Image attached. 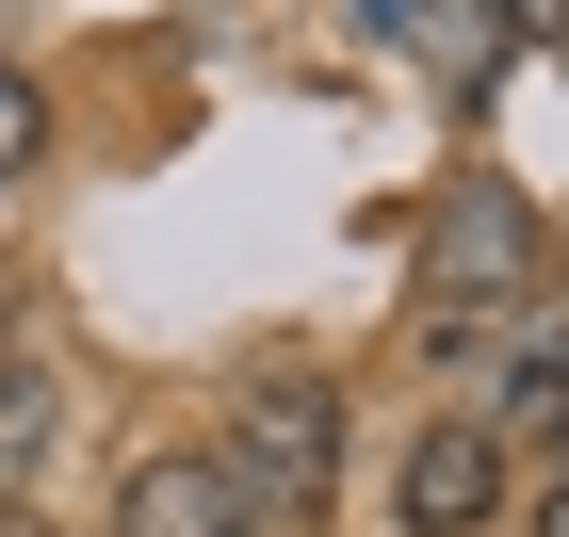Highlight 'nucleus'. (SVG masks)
Returning a JSON list of instances; mask_svg holds the SVG:
<instances>
[{
  "mask_svg": "<svg viewBox=\"0 0 569 537\" xmlns=\"http://www.w3.org/2000/svg\"><path fill=\"white\" fill-rule=\"evenodd\" d=\"M212 473L261 505V537H309V521H326V489H342V375L261 358L244 407H228V456H212Z\"/></svg>",
  "mask_w": 569,
  "mask_h": 537,
  "instance_id": "1",
  "label": "nucleus"
},
{
  "mask_svg": "<svg viewBox=\"0 0 569 537\" xmlns=\"http://www.w3.org/2000/svg\"><path fill=\"white\" fill-rule=\"evenodd\" d=\"M521 294H537V212L505 196V179H456L439 228H423V326L439 342H488Z\"/></svg>",
  "mask_w": 569,
  "mask_h": 537,
  "instance_id": "2",
  "label": "nucleus"
},
{
  "mask_svg": "<svg viewBox=\"0 0 569 537\" xmlns=\"http://www.w3.org/2000/svg\"><path fill=\"white\" fill-rule=\"evenodd\" d=\"M488 505H505V440H488V424H423L407 473H391V521L407 537H472Z\"/></svg>",
  "mask_w": 569,
  "mask_h": 537,
  "instance_id": "3",
  "label": "nucleus"
},
{
  "mask_svg": "<svg viewBox=\"0 0 569 537\" xmlns=\"http://www.w3.org/2000/svg\"><path fill=\"white\" fill-rule=\"evenodd\" d=\"M114 537H261V505L228 489L212 456H131V489H114Z\"/></svg>",
  "mask_w": 569,
  "mask_h": 537,
  "instance_id": "4",
  "label": "nucleus"
},
{
  "mask_svg": "<svg viewBox=\"0 0 569 537\" xmlns=\"http://www.w3.org/2000/svg\"><path fill=\"white\" fill-rule=\"evenodd\" d=\"M505 17H488V0H423V82L456 98V115H488V98H505Z\"/></svg>",
  "mask_w": 569,
  "mask_h": 537,
  "instance_id": "5",
  "label": "nucleus"
},
{
  "mask_svg": "<svg viewBox=\"0 0 569 537\" xmlns=\"http://www.w3.org/2000/svg\"><path fill=\"white\" fill-rule=\"evenodd\" d=\"M569 424V342H521L505 358V424H488V440H553Z\"/></svg>",
  "mask_w": 569,
  "mask_h": 537,
  "instance_id": "6",
  "label": "nucleus"
},
{
  "mask_svg": "<svg viewBox=\"0 0 569 537\" xmlns=\"http://www.w3.org/2000/svg\"><path fill=\"white\" fill-rule=\"evenodd\" d=\"M33 456H49V375L0 358V473H33Z\"/></svg>",
  "mask_w": 569,
  "mask_h": 537,
  "instance_id": "7",
  "label": "nucleus"
},
{
  "mask_svg": "<svg viewBox=\"0 0 569 537\" xmlns=\"http://www.w3.org/2000/svg\"><path fill=\"white\" fill-rule=\"evenodd\" d=\"M33 147H49V115H33V82L0 66V179H33Z\"/></svg>",
  "mask_w": 569,
  "mask_h": 537,
  "instance_id": "8",
  "label": "nucleus"
},
{
  "mask_svg": "<svg viewBox=\"0 0 569 537\" xmlns=\"http://www.w3.org/2000/svg\"><path fill=\"white\" fill-rule=\"evenodd\" d=\"M488 17H505L521 49H537V33H569V0H488Z\"/></svg>",
  "mask_w": 569,
  "mask_h": 537,
  "instance_id": "9",
  "label": "nucleus"
},
{
  "mask_svg": "<svg viewBox=\"0 0 569 537\" xmlns=\"http://www.w3.org/2000/svg\"><path fill=\"white\" fill-rule=\"evenodd\" d=\"M537 261H553V277H569V212H553V228H537Z\"/></svg>",
  "mask_w": 569,
  "mask_h": 537,
  "instance_id": "10",
  "label": "nucleus"
},
{
  "mask_svg": "<svg viewBox=\"0 0 569 537\" xmlns=\"http://www.w3.org/2000/svg\"><path fill=\"white\" fill-rule=\"evenodd\" d=\"M537 537H569V473H553V505H537Z\"/></svg>",
  "mask_w": 569,
  "mask_h": 537,
  "instance_id": "11",
  "label": "nucleus"
},
{
  "mask_svg": "<svg viewBox=\"0 0 569 537\" xmlns=\"http://www.w3.org/2000/svg\"><path fill=\"white\" fill-rule=\"evenodd\" d=\"M553 440H569V424H553Z\"/></svg>",
  "mask_w": 569,
  "mask_h": 537,
  "instance_id": "12",
  "label": "nucleus"
}]
</instances>
